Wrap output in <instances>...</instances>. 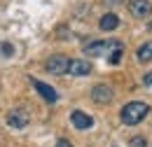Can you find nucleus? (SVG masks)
<instances>
[{
  "label": "nucleus",
  "mask_w": 152,
  "mask_h": 147,
  "mask_svg": "<svg viewBox=\"0 0 152 147\" xmlns=\"http://www.w3.org/2000/svg\"><path fill=\"white\" fill-rule=\"evenodd\" d=\"M28 119H31V117H28V112H26V110H19V108L7 112V124H10L12 129H26V126H28Z\"/></svg>",
  "instance_id": "0eeeda50"
},
{
  "label": "nucleus",
  "mask_w": 152,
  "mask_h": 147,
  "mask_svg": "<svg viewBox=\"0 0 152 147\" xmlns=\"http://www.w3.org/2000/svg\"><path fill=\"white\" fill-rule=\"evenodd\" d=\"M98 28L101 31H105V33H110V31H117L119 28V17L115 14V12H108V14H103L101 21H98Z\"/></svg>",
  "instance_id": "9d476101"
},
{
  "label": "nucleus",
  "mask_w": 152,
  "mask_h": 147,
  "mask_svg": "<svg viewBox=\"0 0 152 147\" xmlns=\"http://www.w3.org/2000/svg\"><path fill=\"white\" fill-rule=\"evenodd\" d=\"M0 54L5 56V58H10V56H14V47H12L10 42H2V44H0Z\"/></svg>",
  "instance_id": "ddd939ff"
},
{
  "label": "nucleus",
  "mask_w": 152,
  "mask_h": 147,
  "mask_svg": "<svg viewBox=\"0 0 152 147\" xmlns=\"http://www.w3.org/2000/svg\"><path fill=\"white\" fill-rule=\"evenodd\" d=\"M136 58H138V63H150L152 61V40L136 49Z\"/></svg>",
  "instance_id": "9b49d317"
},
{
  "label": "nucleus",
  "mask_w": 152,
  "mask_h": 147,
  "mask_svg": "<svg viewBox=\"0 0 152 147\" xmlns=\"http://www.w3.org/2000/svg\"><path fill=\"white\" fill-rule=\"evenodd\" d=\"M68 73L73 75V77H84V75L91 73V63L89 61H82V58H75V61L68 63Z\"/></svg>",
  "instance_id": "1a4fd4ad"
},
{
  "label": "nucleus",
  "mask_w": 152,
  "mask_h": 147,
  "mask_svg": "<svg viewBox=\"0 0 152 147\" xmlns=\"http://www.w3.org/2000/svg\"><path fill=\"white\" fill-rule=\"evenodd\" d=\"M103 5L105 7H119V5H124V0H103Z\"/></svg>",
  "instance_id": "2eb2a0df"
},
{
  "label": "nucleus",
  "mask_w": 152,
  "mask_h": 147,
  "mask_svg": "<svg viewBox=\"0 0 152 147\" xmlns=\"http://www.w3.org/2000/svg\"><path fill=\"white\" fill-rule=\"evenodd\" d=\"M122 56H124V44H119V47H115L113 52L108 54V61H110L113 65H117V63L122 61Z\"/></svg>",
  "instance_id": "f8f14e48"
},
{
  "label": "nucleus",
  "mask_w": 152,
  "mask_h": 147,
  "mask_svg": "<svg viewBox=\"0 0 152 147\" xmlns=\"http://www.w3.org/2000/svg\"><path fill=\"white\" fill-rule=\"evenodd\" d=\"M129 12L136 19H148L152 14V2L150 0H129Z\"/></svg>",
  "instance_id": "39448f33"
},
{
  "label": "nucleus",
  "mask_w": 152,
  "mask_h": 147,
  "mask_svg": "<svg viewBox=\"0 0 152 147\" xmlns=\"http://www.w3.org/2000/svg\"><path fill=\"white\" fill-rule=\"evenodd\" d=\"M33 87H35V91L47 100V103H56L58 100V93L54 87H49V84H45V82H40V79H33Z\"/></svg>",
  "instance_id": "6e6552de"
},
{
  "label": "nucleus",
  "mask_w": 152,
  "mask_h": 147,
  "mask_svg": "<svg viewBox=\"0 0 152 147\" xmlns=\"http://www.w3.org/2000/svg\"><path fill=\"white\" fill-rule=\"evenodd\" d=\"M143 84L152 87V73H145V77H143Z\"/></svg>",
  "instance_id": "dca6fc26"
},
{
  "label": "nucleus",
  "mask_w": 152,
  "mask_h": 147,
  "mask_svg": "<svg viewBox=\"0 0 152 147\" xmlns=\"http://www.w3.org/2000/svg\"><path fill=\"white\" fill-rule=\"evenodd\" d=\"M148 112H150V105H148V103L131 100V103H126V105L122 108L119 119H122V124H126V126H136V124H140V122L148 117Z\"/></svg>",
  "instance_id": "f257e3e1"
},
{
  "label": "nucleus",
  "mask_w": 152,
  "mask_h": 147,
  "mask_svg": "<svg viewBox=\"0 0 152 147\" xmlns=\"http://www.w3.org/2000/svg\"><path fill=\"white\" fill-rule=\"evenodd\" d=\"M56 147H73V145H70V140H66V138H61V140L56 143Z\"/></svg>",
  "instance_id": "f3484780"
},
{
  "label": "nucleus",
  "mask_w": 152,
  "mask_h": 147,
  "mask_svg": "<svg viewBox=\"0 0 152 147\" xmlns=\"http://www.w3.org/2000/svg\"><path fill=\"white\" fill-rule=\"evenodd\" d=\"M113 98H115V89L110 84H96L91 89V100L96 105H108V103H113Z\"/></svg>",
  "instance_id": "20e7f679"
},
{
  "label": "nucleus",
  "mask_w": 152,
  "mask_h": 147,
  "mask_svg": "<svg viewBox=\"0 0 152 147\" xmlns=\"http://www.w3.org/2000/svg\"><path fill=\"white\" fill-rule=\"evenodd\" d=\"M70 124L77 131H87V129L94 126V117L87 114V112H82V110H75V112H70Z\"/></svg>",
  "instance_id": "423d86ee"
},
{
  "label": "nucleus",
  "mask_w": 152,
  "mask_h": 147,
  "mask_svg": "<svg viewBox=\"0 0 152 147\" xmlns=\"http://www.w3.org/2000/svg\"><path fill=\"white\" fill-rule=\"evenodd\" d=\"M129 147H148V140H145L143 135H136V138H131Z\"/></svg>",
  "instance_id": "4468645a"
},
{
  "label": "nucleus",
  "mask_w": 152,
  "mask_h": 147,
  "mask_svg": "<svg viewBox=\"0 0 152 147\" xmlns=\"http://www.w3.org/2000/svg\"><path fill=\"white\" fill-rule=\"evenodd\" d=\"M119 44L122 42H117V40H91V42L84 44V54L87 56H108Z\"/></svg>",
  "instance_id": "f03ea898"
},
{
  "label": "nucleus",
  "mask_w": 152,
  "mask_h": 147,
  "mask_svg": "<svg viewBox=\"0 0 152 147\" xmlns=\"http://www.w3.org/2000/svg\"><path fill=\"white\" fill-rule=\"evenodd\" d=\"M68 63H70V58L68 56H63V54H54V56H49V61H47V73L49 75H66L68 73Z\"/></svg>",
  "instance_id": "7ed1b4c3"
}]
</instances>
